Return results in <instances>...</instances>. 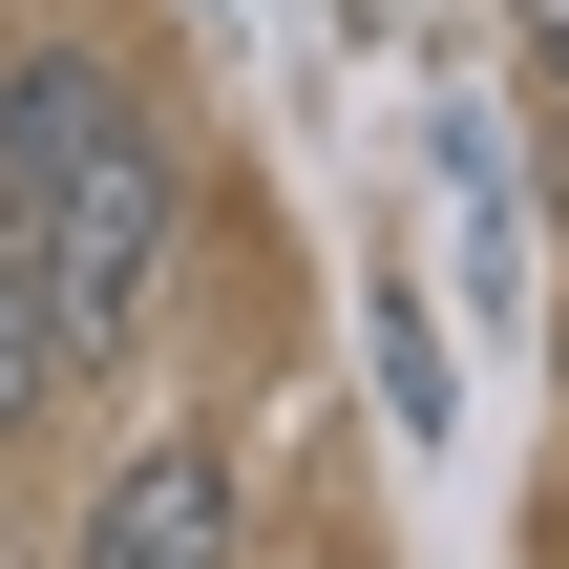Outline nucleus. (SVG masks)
<instances>
[{
    "mask_svg": "<svg viewBox=\"0 0 569 569\" xmlns=\"http://www.w3.org/2000/svg\"><path fill=\"white\" fill-rule=\"evenodd\" d=\"M0 211L42 232L63 380H84V359H106V338H148V296H169L190 148H169V106H148L106 42H21V63H0Z\"/></svg>",
    "mask_w": 569,
    "mask_h": 569,
    "instance_id": "f257e3e1",
    "label": "nucleus"
},
{
    "mask_svg": "<svg viewBox=\"0 0 569 569\" xmlns=\"http://www.w3.org/2000/svg\"><path fill=\"white\" fill-rule=\"evenodd\" d=\"M232 528H253L232 443H211V422H148V443L63 507V569H232Z\"/></svg>",
    "mask_w": 569,
    "mask_h": 569,
    "instance_id": "f03ea898",
    "label": "nucleus"
},
{
    "mask_svg": "<svg viewBox=\"0 0 569 569\" xmlns=\"http://www.w3.org/2000/svg\"><path fill=\"white\" fill-rule=\"evenodd\" d=\"M422 169H443V253H465V296L507 317L528 296V148H507V84H422Z\"/></svg>",
    "mask_w": 569,
    "mask_h": 569,
    "instance_id": "7ed1b4c3",
    "label": "nucleus"
},
{
    "mask_svg": "<svg viewBox=\"0 0 569 569\" xmlns=\"http://www.w3.org/2000/svg\"><path fill=\"white\" fill-rule=\"evenodd\" d=\"M42 401H63V296H42V232L0 211V443H21Z\"/></svg>",
    "mask_w": 569,
    "mask_h": 569,
    "instance_id": "20e7f679",
    "label": "nucleus"
},
{
    "mask_svg": "<svg viewBox=\"0 0 569 569\" xmlns=\"http://www.w3.org/2000/svg\"><path fill=\"white\" fill-rule=\"evenodd\" d=\"M380 401H401V422H422V443H443V401H465V380H443V317H422V296H401V274H380Z\"/></svg>",
    "mask_w": 569,
    "mask_h": 569,
    "instance_id": "39448f33",
    "label": "nucleus"
},
{
    "mask_svg": "<svg viewBox=\"0 0 569 569\" xmlns=\"http://www.w3.org/2000/svg\"><path fill=\"white\" fill-rule=\"evenodd\" d=\"M507 21H528V63H549V84H569V0H507Z\"/></svg>",
    "mask_w": 569,
    "mask_h": 569,
    "instance_id": "423d86ee",
    "label": "nucleus"
}]
</instances>
